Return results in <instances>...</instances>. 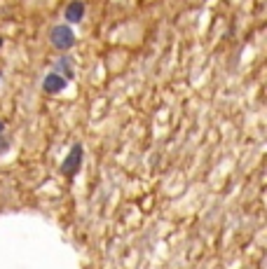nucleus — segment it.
Returning <instances> with one entry per match:
<instances>
[{
  "mask_svg": "<svg viewBox=\"0 0 267 269\" xmlns=\"http://www.w3.org/2000/svg\"><path fill=\"white\" fill-rule=\"evenodd\" d=\"M0 45H3V40H0Z\"/></svg>",
  "mask_w": 267,
  "mask_h": 269,
  "instance_id": "obj_8",
  "label": "nucleus"
},
{
  "mask_svg": "<svg viewBox=\"0 0 267 269\" xmlns=\"http://www.w3.org/2000/svg\"><path fill=\"white\" fill-rule=\"evenodd\" d=\"M49 40H52V45L56 49H70L75 45V35H73V31L68 26H54L52 33H49Z\"/></svg>",
  "mask_w": 267,
  "mask_h": 269,
  "instance_id": "obj_1",
  "label": "nucleus"
},
{
  "mask_svg": "<svg viewBox=\"0 0 267 269\" xmlns=\"http://www.w3.org/2000/svg\"><path fill=\"white\" fill-rule=\"evenodd\" d=\"M42 89H45L47 94H59V92H63V89H66V80H63L61 75L52 73V75H47V77H45Z\"/></svg>",
  "mask_w": 267,
  "mask_h": 269,
  "instance_id": "obj_3",
  "label": "nucleus"
},
{
  "mask_svg": "<svg viewBox=\"0 0 267 269\" xmlns=\"http://www.w3.org/2000/svg\"><path fill=\"white\" fill-rule=\"evenodd\" d=\"M82 17H84V5L80 0H73V3L66 7V19H68L70 24H77V21H82Z\"/></svg>",
  "mask_w": 267,
  "mask_h": 269,
  "instance_id": "obj_4",
  "label": "nucleus"
},
{
  "mask_svg": "<svg viewBox=\"0 0 267 269\" xmlns=\"http://www.w3.org/2000/svg\"><path fill=\"white\" fill-rule=\"evenodd\" d=\"M0 134H3V122H0Z\"/></svg>",
  "mask_w": 267,
  "mask_h": 269,
  "instance_id": "obj_7",
  "label": "nucleus"
},
{
  "mask_svg": "<svg viewBox=\"0 0 267 269\" xmlns=\"http://www.w3.org/2000/svg\"><path fill=\"white\" fill-rule=\"evenodd\" d=\"M82 161V145H73L68 152V157L61 161V173L63 175H75V171L80 168Z\"/></svg>",
  "mask_w": 267,
  "mask_h": 269,
  "instance_id": "obj_2",
  "label": "nucleus"
},
{
  "mask_svg": "<svg viewBox=\"0 0 267 269\" xmlns=\"http://www.w3.org/2000/svg\"><path fill=\"white\" fill-rule=\"evenodd\" d=\"M7 150V141H3V138H0V152H5Z\"/></svg>",
  "mask_w": 267,
  "mask_h": 269,
  "instance_id": "obj_6",
  "label": "nucleus"
},
{
  "mask_svg": "<svg viewBox=\"0 0 267 269\" xmlns=\"http://www.w3.org/2000/svg\"><path fill=\"white\" fill-rule=\"evenodd\" d=\"M56 68H59V73L63 70V80H70V77H73V61H70V59H66V56H63V59L56 63ZM59 73H56V75H59Z\"/></svg>",
  "mask_w": 267,
  "mask_h": 269,
  "instance_id": "obj_5",
  "label": "nucleus"
}]
</instances>
